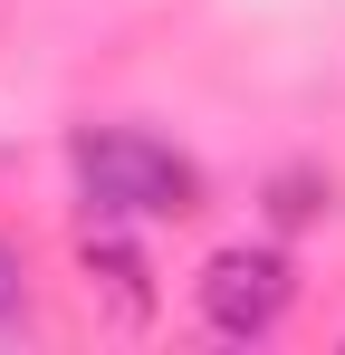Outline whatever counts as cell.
<instances>
[{
	"label": "cell",
	"mask_w": 345,
	"mask_h": 355,
	"mask_svg": "<svg viewBox=\"0 0 345 355\" xmlns=\"http://www.w3.org/2000/svg\"><path fill=\"white\" fill-rule=\"evenodd\" d=\"M288 297H297V279H288L278 250H221V259L202 269V317H211L221 336H269L288 317Z\"/></svg>",
	"instance_id": "obj_2"
},
{
	"label": "cell",
	"mask_w": 345,
	"mask_h": 355,
	"mask_svg": "<svg viewBox=\"0 0 345 355\" xmlns=\"http://www.w3.org/2000/svg\"><path fill=\"white\" fill-rule=\"evenodd\" d=\"M67 164H77V192H87L96 221H192L202 211L192 154H172L154 135H134V125H87L67 144Z\"/></svg>",
	"instance_id": "obj_1"
},
{
	"label": "cell",
	"mask_w": 345,
	"mask_h": 355,
	"mask_svg": "<svg viewBox=\"0 0 345 355\" xmlns=\"http://www.w3.org/2000/svg\"><path fill=\"white\" fill-rule=\"evenodd\" d=\"M19 307H29V269H19V250L0 240V327H10Z\"/></svg>",
	"instance_id": "obj_3"
}]
</instances>
